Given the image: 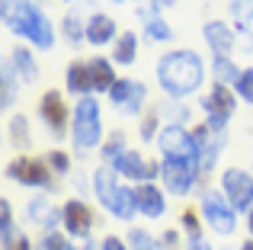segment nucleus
I'll return each mask as SVG.
<instances>
[{"instance_id":"3","label":"nucleus","mask_w":253,"mask_h":250,"mask_svg":"<svg viewBox=\"0 0 253 250\" xmlns=\"http://www.w3.org/2000/svg\"><path fill=\"white\" fill-rule=\"evenodd\" d=\"M93 193H96V202L112 215V218L131 221L138 215L135 186H125V180L109 167V164H103V167L93 170Z\"/></svg>"},{"instance_id":"28","label":"nucleus","mask_w":253,"mask_h":250,"mask_svg":"<svg viewBox=\"0 0 253 250\" xmlns=\"http://www.w3.org/2000/svg\"><path fill=\"white\" fill-rule=\"evenodd\" d=\"M144 39L148 42H154V45H167V42H173V26L167 23L164 16H154V19H148L144 23Z\"/></svg>"},{"instance_id":"23","label":"nucleus","mask_w":253,"mask_h":250,"mask_svg":"<svg viewBox=\"0 0 253 250\" xmlns=\"http://www.w3.org/2000/svg\"><path fill=\"white\" fill-rule=\"evenodd\" d=\"M64 87H68L71 96H93L90 90V71H86V61H71L68 64V74H64Z\"/></svg>"},{"instance_id":"19","label":"nucleus","mask_w":253,"mask_h":250,"mask_svg":"<svg viewBox=\"0 0 253 250\" xmlns=\"http://www.w3.org/2000/svg\"><path fill=\"white\" fill-rule=\"evenodd\" d=\"M86 71H90V90H93V96H96V93L109 96V90L116 87V81H119V77H116V61L96 55V58L86 61Z\"/></svg>"},{"instance_id":"42","label":"nucleus","mask_w":253,"mask_h":250,"mask_svg":"<svg viewBox=\"0 0 253 250\" xmlns=\"http://www.w3.org/2000/svg\"><path fill=\"white\" fill-rule=\"evenodd\" d=\"M148 3H151V6H154V10H157V13L164 16V10H170V6L176 3V0H148Z\"/></svg>"},{"instance_id":"13","label":"nucleus","mask_w":253,"mask_h":250,"mask_svg":"<svg viewBox=\"0 0 253 250\" xmlns=\"http://www.w3.org/2000/svg\"><path fill=\"white\" fill-rule=\"evenodd\" d=\"M109 103L116 109H122L125 116H144V103H148V87L141 81H131V77H119L116 87L109 90Z\"/></svg>"},{"instance_id":"6","label":"nucleus","mask_w":253,"mask_h":250,"mask_svg":"<svg viewBox=\"0 0 253 250\" xmlns=\"http://www.w3.org/2000/svg\"><path fill=\"white\" fill-rule=\"evenodd\" d=\"M3 176L26 189H42V193L55 189V173L45 164V157H13L3 167Z\"/></svg>"},{"instance_id":"17","label":"nucleus","mask_w":253,"mask_h":250,"mask_svg":"<svg viewBox=\"0 0 253 250\" xmlns=\"http://www.w3.org/2000/svg\"><path fill=\"white\" fill-rule=\"evenodd\" d=\"M228 13L234 19L237 45L244 51H253V0H228Z\"/></svg>"},{"instance_id":"47","label":"nucleus","mask_w":253,"mask_h":250,"mask_svg":"<svg viewBox=\"0 0 253 250\" xmlns=\"http://www.w3.org/2000/svg\"><path fill=\"white\" fill-rule=\"evenodd\" d=\"M109 3H125V0H109Z\"/></svg>"},{"instance_id":"12","label":"nucleus","mask_w":253,"mask_h":250,"mask_svg":"<svg viewBox=\"0 0 253 250\" xmlns=\"http://www.w3.org/2000/svg\"><path fill=\"white\" fill-rule=\"evenodd\" d=\"M109 167L116 170L122 180L135 183V186H138V183H157V180H161V164L144 161V154H141V151H135V148H128L116 164H109Z\"/></svg>"},{"instance_id":"30","label":"nucleus","mask_w":253,"mask_h":250,"mask_svg":"<svg viewBox=\"0 0 253 250\" xmlns=\"http://www.w3.org/2000/svg\"><path fill=\"white\" fill-rule=\"evenodd\" d=\"M125 244H128V250H164L161 241H157L154 234H148L144 228H128Z\"/></svg>"},{"instance_id":"39","label":"nucleus","mask_w":253,"mask_h":250,"mask_svg":"<svg viewBox=\"0 0 253 250\" xmlns=\"http://www.w3.org/2000/svg\"><path fill=\"white\" fill-rule=\"evenodd\" d=\"M99 250H128V244H125L122 238H116V234H106V238L99 241Z\"/></svg>"},{"instance_id":"11","label":"nucleus","mask_w":253,"mask_h":250,"mask_svg":"<svg viewBox=\"0 0 253 250\" xmlns=\"http://www.w3.org/2000/svg\"><path fill=\"white\" fill-rule=\"evenodd\" d=\"M39 116H42L45 128H48L51 135L64 138L71 131V116H74V109H68L61 90H45L42 100H39Z\"/></svg>"},{"instance_id":"32","label":"nucleus","mask_w":253,"mask_h":250,"mask_svg":"<svg viewBox=\"0 0 253 250\" xmlns=\"http://www.w3.org/2000/svg\"><path fill=\"white\" fill-rule=\"evenodd\" d=\"M224 138H228V135H215V141H211L209 148H202V154H199V167H202V173L215 170L218 157H221V151H224Z\"/></svg>"},{"instance_id":"5","label":"nucleus","mask_w":253,"mask_h":250,"mask_svg":"<svg viewBox=\"0 0 253 250\" xmlns=\"http://www.w3.org/2000/svg\"><path fill=\"white\" fill-rule=\"evenodd\" d=\"M199 215H202L205 228L211 234H218V238H228L237 228V212L221 189H205L202 199H199Z\"/></svg>"},{"instance_id":"1","label":"nucleus","mask_w":253,"mask_h":250,"mask_svg":"<svg viewBox=\"0 0 253 250\" xmlns=\"http://www.w3.org/2000/svg\"><path fill=\"white\" fill-rule=\"evenodd\" d=\"M157 83H161L167 100H189L196 90H202L205 81V61L196 48H170L154 68Z\"/></svg>"},{"instance_id":"44","label":"nucleus","mask_w":253,"mask_h":250,"mask_svg":"<svg viewBox=\"0 0 253 250\" xmlns=\"http://www.w3.org/2000/svg\"><path fill=\"white\" fill-rule=\"evenodd\" d=\"M74 250H96V244H93V241H84V244H74Z\"/></svg>"},{"instance_id":"15","label":"nucleus","mask_w":253,"mask_h":250,"mask_svg":"<svg viewBox=\"0 0 253 250\" xmlns=\"http://www.w3.org/2000/svg\"><path fill=\"white\" fill-rule=\"evenodd\" d=\"M202 39H205V45H209V51L218 55V58H231L234 48H237V32H234V26H228L224 19H209V23L202 26Z\"/></svg>"},{"instance_id":"14","label":"nucleus","mask_w":253,"mask_h":250,"mask_svg":"<svg viewBox=\"0 0 253 250\" xmlns=\"http://www.w3.org/2000/svg\"><path fill=\"white\" fill-rule=\"evenodd\" d=\"M61 215H64V234H68V238L90 241L93 225H96V215H93V208L86 206L84 199H68L61 206Z\"/></svg>"},{"instance_id":"31","label":"nucleus","mask_w":253,"mask_h":250,"mask_svg":"<svg viewBox=\"0 0 253 250\" xmlns=\"http://www.w3.org/2000/svg\"><path fill=\"white\" fill-rule=\"evenodd\" d=\"M16 225H13V208H10V199H0V244L10 247L16 241Z\"/></svg>"},{"instance_id":"16","label":"nucleus","mask_w":253,"mask_h":250,"mask_svg":"<svg viewBox=\"0 0 253 250\" xmlns=\"http://www.w3.org/2000/svg\"><path fill=\"white\" fill-rule=\"evenodd\" d=\"M135 208L138 215H144V218L157 221L167 215V193H164V186H157V183H138L135 186Z\"/></svg>"},{"instance_id":"34","label":"nucleus","mask_w":253,"mask_h":250,"mask_svg":"<svg viewBox=\"0 0 253 250\" xmlns=\"http://www.w3.org/2000/svg\"><path fill=\"white\" fill-rule=\"evenodd\" d=\"M164 131L161 125V113H144L141 116V125H138V135H141V141H157V135Z\"/></svg>"},{"instance_id":"2","label":"nucleus","mask_w":253,"mask_h":250,"mask_svg":"<svg viewBox=\"0 0 253 250\" xmlns=\"http://www.w3.org/2000/svg\"><path fill=\"white\" fill-rule=\"evenodd\" d=\"M0 19L16 39H26L29 45H36L39 51L55 48V26H51L48 13L36 3V0H0Z\"/></svg>"},{"instance_id":"24","label":"nucleus","mask_w":253,"mask_h":250,"mask_svg":"<svg viewBox=\"0 0 253 250\" xmlns=\"http://www.w3.org/2000/svg\"><path fill=\"white\" fill-rule=\"evenodd\" d=\"M112 61L122 64V68H128V64L138 61V36L135 32H122V36L116 39V45H112Z\"/></svg>"},{"instance_id":"45","label":"nucleus","mask_w":253,"mask_h":250,"mask_svg":"<svg viewBox=\"0 0 253 250\" xmlns=\"http://www.w3.org/2000/svg\"><path fill=\"white\" fill-rule=\"evenodd\" d=\"M247 231H250V238H253V208L247 212Z\"/></svg>"},{"instance_id":"7","label":"nucleus","mask_w":253,"mask_h":250,"mask_svg":"<svg viewBox=\"0 0 253 250\" xmlns=\"http://www.w3.org/2000/svg\"><path fill=\"white\" fill-rule=\"evenodd\" d=\"M237 109V93L224 83H211V90L202 96V113H205V125H209L215 135L228 131V122Z\"/></svg>"},{"instance_id":"21","label":"nucleus","mask_w":253,"mask_h":250,"mask_svg":"<svg viewBox=\"0 0 253 250\" xmlns=\"http://www.w3.org/2000/svg\"><path fill=\"white\" fill-rule=\"evenodd\" d=\"M6 58H10L13 71H16V77L23 83H36L39 81V64H36V55H32L29 45H13Z\"/></svg>"},{"instance_id":"25","label":"nucleus","mask_w":253,"mask_h":250,"mask_svg":"<svg viewBox=\"0 0 253 250\" xmlns=\"http://www.w3.org/2000/svg\"><path fill=\"white\" fill-rule=\"evenodd\" d=\"M244 68H237L234 58H218L211 55V77H215V83H224V87H234L237 77H241Z\"/></svg>"},{"instance_id":"10","label":"nucleus","mask_w":253,"mask_h":250,"mask_svg":"<svg viewBox=\"0 0 253 250\" xmlns=\"http://www.w3.org/2000/svg\"><path fill=\"white\" fill-rule=\"evenodd\" d=\"M199 176H202V167L199 164H183V161H161V183L167 196H189L192 189L199 186Z\"/></svg>"},{"instance_id":"26","label":"nucleus","mask_w":253,"mask_h":250,"mask_svg":"<svg viewBox=\"0 0 253 250\" xmlns=\"http://www.w3.org/2000/svg\"><path fill=\"white\" fill-rule=\"evenodd\" d=\"M6 138H10V144H16V148H29L32 144V131H29V116H10V122H6Z\"/></svg>"},{"instance_id":"48","label":"nucleus","mask_w":253,"mask_h":250,"mask_svg":"<svg viewBox=\"0 0 253 250\" xmlns=\"http://www.w3.org/2000/svg\"><path fill=\"white\" fill-rule=\"evenodd\" d=\"M64 3H74V0H64Z\"/></svg>"},{"instance_id":"8","label":"nucleus","mask_w":253,"mask_h":250,"mask_svg":"<svg viewBox=\"0 0 253 250\" xmlns=\"http://www.w3.org/2000/svg\"><path fill=\"white\" fill-rule=\"evenodd\" d=\"M157 151L161 161H183V164H199V144L192 141V131L186 125H164L157 135Z\"/></svg>"},{"instance_id":"38","label":"nucleus","mask_w":253,"mask_h":250,"mask_svg":"<svg viewBox=\"0 0 253 250\" xmlns=\"http://www.w3.org/2000/svg\"><path fill=\"white\" fill-rule=\"evenodd\" d=\"M39 250H74V244H71L68 234H61V231H48L42 241H39Z\"/></svg>"},{"instance_id":"41","label":"nucleus","mask_w":253,"mask_h":250,"mask_svg":"<svg viewBox=\"0 0 253 250\" xmlns=\"http://www.w3.org/2000/svg\"><path fill=\"white\" fill-rule=\"evenodd\" d=\"M186 250H215V247L205 244V238H192V241H186Z\"/></svg>"},{"instance_id":"22","label":"nucleus","mask_w":253,"mask_h":250,"mask_svg":"<svg viewBox=\"0 0 253 250\" xmlns=\"http://www.w3.org/2000/svg\"><path fill=\"white\" fill-rule=\"evenodd\" d=\"M16 71H13V64H10V58H3L0 61V113L3 116H10V109L16 106V96H19V90H16Z\"/></svg>"},{"instance_id":"27","label":"nucleus","mask_w":253,"mask_h":250,"mask_svg":"<svg viewBox=\"0 0 253 250\" xmlns=\"http://www.w3.org/2000/svg\"><path fill=\"white\" fill-rule=\"evenodd\" d=\"M61 36L68 39L71 45H84L86 42V19L81 13H64L61 19Z\"/></svg>"},{"instance_id":"35","label":"nucleus","mask_w":253,"mask_h":250,"mask_svg":"<svg viewBox=\"0 0 253 250\" xmlns=\"http://www.w3.org/2000/svg\"><path fill=\"white\" fill-rule=\"evenodd\" d=\"M45 164L51 167V173H55V176H68L71 173V154H68V151H61V148L48 151V154H45Z\"/></svg>"},{"instance_id":"4","label":"nucleus","mask_w":253,"mask_h":250,"mask_svg":"<svg viewBox=\"0 0 253 250\" xmlns=\"http://www.w3.org/2000/svg\"><path fill=\"white\" fill-rule=\"evenodd\" d=\"M71 141H74V154H90V151L103 148V116H99V100L96 96H81L74 103V116H71Z\"/></svg>"},{"instance_id":"29","label":"nucleus","mask_w":253,"mask_h":250,"mask_svg":"<svg viewBox=\"0 0 253 250\" xmlns=\"http://www.w3.org/2000/svg\"><path fill=\"white\" fill-rule=\"evenodd\" d=\"M125 151H128V144H125V131H112L109 138H106L103 141V148H99V154H103V164H116L119 157L125 154Z\"/></svg>"},{"instance_id":"18","label":"nucleus","mask_w":253,"mask_h":250,"mask_svg":"<svg viewBox=\"0 0 253 250\" xmlns=\"http://www.w3.org/2000/svg\"><path fill=\"white\" fill-rule=\"evenodd\" d=\"M26 218L32 221V225L45 228V234L48 231H58V225H64V215L58 206H51L45 196H36V199L26 202Z\"/></svg>"},{"instance_id":"43","label":"nucleus","mask_w":253,"mask_h":250,"mask_svg":"<svg viewBox=\"0 0 253 250\" xmlns=\"http://www.w3.org/2000/svg\"><path fill=\"white\" fill-rule=\"evenodd\" d=\"M176 241H179V234H176V231H167V234L161 238V244H164V247H176Z\"/></svg>"},{"instance_id":"9","label":"nucleus","mask_w":253,"mask_h":250,"mask_svg":"<svg viewBox=\"0 0 253 250\" xmlns=\"http://www.w3.org/2000/svg\"><path fill=\"white\" fill-rule=\"evenodd\" d=\"M221 189L228 196V202L234 206L237 215H247L253 208V170H244V167H224L221 173Z\"/></svg>"},{"instance_id":"40","label":"nucleus","mask_w":253,"mask_h":250,"mask_svg":"<svg viewBox=\"0 0 253 250\" xmlns=\"http://www.w3.org/2000/svg\"><path fill=\"white\" fill-rule=\"evenodd\" d=\"M3 250H32V241H29V238H26V234H19V238H16V241H13V244H10V247H3Z\"/></svg>"},{"instance_id":"33","label":"nucleus","mask_w":253,"mask_h":250,"mask_svg":"<svg viewBox=\"0 0 253 250\" xmlns=\"http://www.w3.org/2000/svg\"><path fill=\"white\" fill-rule=\"evenodd\" d=\"M157 113L167 116L170 125H186V119H189V106H186L183 100H164Z\"/></svg>"},{"instance_id":"46","label":"nucleus","mask_w":253,"mask_h":250,"mask_svg":"<svg viewBox=\"0 0 253 250\" xmlns=\"http://www.w3.org/2000/svg\"><path fill=\"white\" fill-rule=\"evenodd\" d=\"M241 250H253V238H250V241H244V244H241Z\"/></svg>"},{"instance_id":"20","label":"nucleus","mask_w":253,"mask_h":250,"mask_svg":"<svg viewBox=\"0 0 253 250\" xmlns=\"http://www.w3.org/2000/svg\"><path fill=\"white\" fill-rule=\"evenodd\" d=\"M122 36L116 26V19L106 16V13H93L90 19H86V42L96 45V48H103V45H116V39Z\"/></svg>"},{"instance_id":"36","label":"nucleus","mask_w":253,"mask_h":250,"mask_svg":"<svg viewBox=\"0 0 253 250\" xmlns=\"http://www.w3.org/2000/svg\"><path fill=\"white\" fill-rule=\"evenodd\" d=\"M237 93V100L247 103V106H253V68H244L241 77H237V83L231 87Z\"/></svg>"},{"instance_id":"37","label":"nucleus","mask_w":253,"mask_h":250,"mask_svg":"<svg viewBox=\"0 0 253 250\" xmlns=\"http://www.w3.org/2000/svg\"><path fill=\"white\" fill-rule=\"evenodd\" d=\"M179 228L186 231V238H202V215L199 212H192V208H183L179 212Z\"/></svg>"}]
</instances>
